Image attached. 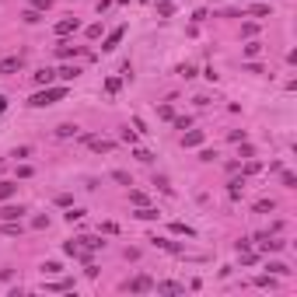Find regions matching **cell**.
Wrapping results in <instances>:
<instances>
[{"label":"cell","instance_id":"obj_1","mask_svg":"<svg viewBox=\"0 0 297 297\" xmlns=\"http://www.w3.org/2000/svg\"><path fill=\"white\" fill-rule=\"evenodd\" d=\"M60 98H66V88L63 84H46L42 91H35L32 98H28V105H35V108H46V105H53V101H60Z\"/></svg>","mask_w":297,"mask_h":297},{"label":"cell","instance_id":"obj_2","mask_svg":"<svg viewBox=\"0 0 297 297\" xmlns=\"http://www.w3.org/2000/svg\"><path fill=\"white\" fill-rule=\"evenodd\" d=\"M126 290H133V294H147V290H154V280H151V276H133V280L126 283Z\"/></svg>","mask_w":297,"mask_h":297},{"label":"cell","instance_id":"obj_3","mask_svg":"<svg viewBox=\"0 0 297 297\" xmlns=\"http://www.w3.org/2000/svg\"><path fill=\"white\" fill-rule=\"evenodd\" d=\"M84 143L91 147V151H98V154H108V151H112V140H101V136H84Z\"/></svg>","mask_w":297,"mask_h":297},{"label":"cell","instance_id":"obj_4","mask_svg":"<svg viewBox=\"0 0 297 297\" xmlns=\"http://www.w3.org/2000/svg\"><path fill=\"white\" fill-rule=\"evenodd\" d=\"M77 28H81V21H77V18H63V21H56V28H53V32H56L60 39H63V35H70V32H77Z\"/></svg>","mask_w":297,"mask_h":297},{"label":"cell","instance_id":"obj_5","mask_svg":"<svg viewBox=\"0 0 297 297\" xmlns=\"http://www.w3.org/2000/svg\"><path fill=\"white\" fill-rule=\"evenodd\" d=\"M123 35H126V28H112V32L105 35V46H101V49H105V53H112V49L123 42Z\"/></svg>","mask_w":297,"mask_h":297},{"label":"cell","instance_id":"obj_6","mask_svg":"<svg viewBox=\"0 0 297 297\" xmlns=\"http://www.w3.org/2000/svg\"><path fill=\"white\" fill-rule=\"evenodd\" d=\"M255 241H259V248H263V252H280V248L287 245V241H280V238H269V234H259Z\"/></svg>","mask_w":297,"mask_h":297},{"label":"cell","instance_id":"obj_7","mask_svg":"<svg viewBox=\"0 0 297 297\" xmlns=\"http://www.w3.org/2000/svg\"><path fill=\"white\" fill-rule=\"evenodd\" d=\"M151 245H158V248H165V252H171V255H185V248H182L178 241H168V238H151Z\"/></svg>","mask_w":297,"mask_h":297},{"label":"cell","instance_id":"obj_8","mask_svg":"<svg viewBox=\"0 0 297 297\" xmlns=\"http://www.w3.org/2000/svg\"><path fill=\"white\" fill-rule=\"evenodd\" d=\"M32 81L39 84V88H46V84H53V81H56V70H49V66H46V70H39V73H32Z\"/></svg>","mask_w":297,"mask_h":297},{"label":"cell","instance_id":"obj_9","mask_svg":"<svg viewBox=\"0 0 297 297\" xmlns=\"http://www.w3.org/2000/svg\"><path fill=\"white\" fill-rule=\"evenodd\" d=\"M14 70H21V56H7V60H0V73H14Z\"/></svg>","mask_w":297,"mask_h":297},{"label":"cell","instance_id":"obj_10","mask_svg":"<svg viewBox=\"0 0 297 297\" xmlns=\"http://www.w3.org/2000/svg\"><path fill=\"white\" fill-rule=\"evenodd\" d=\"M77 53H81V46H73V42H60L56 46V56L60 60H70V56H77Z\"/></svg>","mask_w":297,"mask_h":297},{"label":"cell","instance_id":"obj_11","mask_svg":"<svg viewBox=\"0 0 297 297\" xmlns=\"http://www.w3.org/2000/svg\"><path fill=\"white\" fill-rule=\"evenodd\" d=\"M182 290H185V287L175 283V280H161V283H158V294H182Z\"/></svg>","mask_w":297,"mask_h":297},{"label":"cell","instance_id":"obj_12","mask_svg":"<svg viewBox=\"0 0 297 297\" xmlns=\"http://www.w3.org/2000/svg\"><path fill=\"white\" fill-rule=\"evenodd\" d=\"M182 143H185V147H199V143H203V130H189V133L182 136Z\"/></svg>","mask_w":297,"mask_h":297},{"label":"cell","instance_id":"obj_13","mask_svg":"<svg viewBox=\"0 0 297 297\" xmlns=\"http://www.w3.org/2000/svg\"><path fill=\"white\" fill-rule=\"evenodd\" d=\"M280 182H283V189H297V175L287 168H280Z\"/></svg>","mask_w":297,"mask_h":297},{"label":"cell","instance_id":"obj_14","mask_svg":"<svg viewBox=\"0 0 297 297\" xmlns=\"http://www.w3.org/2000/svg\"><path fill=\"white\" fill-rule=\"evenodd\" d=\"M21 206H4V210H0V220H21Z\"/></svg>","mask_w":297,"mask_h":297},{"label":"cell","instance_id":"obj_15","mask_svg":"<svg viewBox=\"0 0 297 297\" xmlns=\"http://www.w3.org/2000/svg\"><path fill=\"white\" fill-rule=\"evenodd\" d=\"M77 241H81V248H88V252H95V248H101V245H105L101 238H91V234H84V238H77Z\"/></svg>","mask_w":297,"mask_h":297},{"label":"cell","instance_id":"obj_16","mask_svg":"<svg viewBox=\"0 0 297 297\" xmlns=\"http://www.w3.org/2000/svg\"><path fill=\"white\" fill-rule=\"evenodd\" d=\"M241 189H245V182H241V178L228 182V196H231V199H241Z\"/></svg>","mask_w":297,"mask_h":297},{"label":"cell","instance_id":"obj_17","mask_svg":"<svg viewBox=\"0 0 297 297\" xmlns=\"http://www.w3.org/2000/svg\"><path fill=\"white\" fill-rule=\"evenodd\" d=\"M14 193H18V185H14V182H0V203H4V199H11Z\"/></svg>","mask_w":297,"mask_h":297},{"label":"cell","instance_id":"obj_18","mask_svg":"<svg viewBox=\"0 0 297 297\" xmlns=\"http://www.w3.org/2000/svg\"><path fill=\"white\" fill-rule=\"evenodd\" d=\"M56 136H60V140H66V136H77V126H73V123H63V126H56Z\"/></svg>","mask_w":297,"mask_h":297},{"label":"cell","instance_id":"obj_19","mask_svg":"<svg viewBox=\"0 0 297 297\" xmlns=\"http://www.w3.org/2000/svg\"><path fill=\"white\" fill-rule=\"evenodd\" d=\"M171 231H175V234H185V238H196V231H193L189 224H182V220H175V224H171Z\"/></svg>","mask_w":297,"mask_h":297},{"label":"cell","instance_id":"obj_20","mask_svg":"<svg viewBox=\"0 0 297 297\" xmlns=\"http://www.w3.org/2000/svg\"><path fill=\"white\" fill-rule=\"evenodd\" d=\"M0 234H7V238H14V234H21V224H18V220H7V224L0 228Z\"/></svg>","mask_w":297,"mask_h":297},{"label":"cell","instance_id":"obj_21","mask_svg":"<svg viewBox=\"0 0 297 297\" xmlns=\"http://www.w3.org/2000/svg\"><path fill=\"white\" fill-rule=\"evenodd\" d=\"M133 217H140V220H158V210H154V206H140Z\"/></svg>","mask_w":297,"mask_h":297},{"label":"cell","instance_id":"obj_22","mask_svg":"<svg viewBox=\"0 0 297 297\" xmlns=\"http://www.w3.org/2000/svg\"><path fill=\"white\" fill-rule=\"evenodd\" d=\"M77 73H81L77 66H63V70H56V77H60V81H73Z\"/></svg>","mask_w":297,"mask_h":297},{"label":"cell","instance_id":"obj_23","mask_svg":"<svg viewBox=\"0 0 297 297\" xmlns=\"http://www.w3.org/2000/svg\"><path fill=\"white\" fill-rule=\"evenodd\" d=\"M39 14H42V11H35V7H28V11H25L21 18H25V25H39V21H42Z\"/></svg>","mask_w":297,"mask_h":297},{"label":"cell","instance_id":"obj_24","mask_svg":"<svg viewBox=\"0 0 297 297\" xmlns=\"http://www.w3.org/2000/svg\"><path fill=\"white\" fill-rule=\"evenodd\" d=\"M273 210H276L273 199H259V203H255V213H273Z\"/></svg>","mask_w":297,"mask_h":297},{"label":"cell","instance_id":"obj_25","mask_svg":"<svg viewBox=\"0 0 297 297\" xmlns=\"http://www.w3.org/2000/svg\"><path fill=\"white\" fill-rule=\"evenodd\" d=\"M269 273H273V276H287L290 266H287V263H269Z\"/></svg>","mask_w":297,"mask_h":297},{"label":"cell","instance_id":"obj_26","mask_svg":"<svg viewBox=\"0 0 297 297\" xmlns=\"http://www.w3.org/2000/svg\"><path fill=\"white\" fill-rule=\"evenodd\" d=\"M133 158H136V161H143V165H151V161H154V154H151V151H143V147H136Z\"/></svg>","mask_w":297,"mask_h":297},{"label":"cell","instance_id":"obj_27","mask_svg":"<svg viewBox=\"0 0 297 297\" xmlns=\"http://www.w3.org/2000/svg\"><path fill=\"white\" fill-rule=\"evenodd\" d=\"M171 123H175V130H189V126H193V119H189V116H175Z\"/></svg>","mask_w":297,"mask_h":297},{"label":"cell","instance_id":"obj_28","mask_svg":"<svg viewBox=\"0 0 297 297\" xmlns=\"http://www.w3.org/2000/svg\"><path fill=\"white\" fill-rule=\"evenodd\" d=\"M178 73H182L185 81H189V77H196V66H193V63H182V66H178Z\"/></svg>","mask_w":297,"mask_h":297},{"label":"cell","instance_id":"obj_29","mask_svg":"<svg viewBox=\"0 0 297 297\" xmlns=\"http://www.w3.org/2000/svg\"><path fill=\"white\" fill-rule=\"evenodd\" d=\"M46 290H56V294H60V290H73V283H70V280H60V283H49Z\"/></svg>","mask_w":297,"mask_h":297},{"label":"cell","instance_id":"obj_30","mask_svg":"<svg viewBox=\"0 0 297 297\" xmlns=\"http://www.w3.org/2000/svg\"><path fill=\"white\" fill-rule=\"evenodd\" d=\"M119 88H123V84H119V77H108V81H105V91H108V95H116Z\"/></svg>","mask_w":297,"mask_h":297},{"label":"cell","instance_id":"obj_31","mask_svg":"<svg viewBox=\"0 0 297 297\" xmlns=\"http://www.w3.org/2000/svg\"><path fill=\"white\" fill-rule=\"evenodd\" d=\"M63 252H66V255H73V259H77V255H81V245H77V241H66V245H63Z\"/></svg>","mask_w":297,"mask_h":297},{"label":"cell","instance_id":"obj_32","mask_svg":"<svg viewBox=\"0 0 297 297\" xmlns=\"http://www.w3.org/2000/svg\"><path fill=\"white\" fill-rule=\"evenodd\" d=\"M255 32H259V25H252V21L241 25V35H245V39H255Z\"/></svg>","mask_w":297,"mask_h":297},{"label":"cell","instance_id":"obj_33","mask_svg":"<svg viewBox=\"0 0 297 297\" xmlns=\"http://www.w3.org/2000/svg\"><path fill=\"white\" fill-rule=\"evenodd\" d=\"M228 140H231V143H245V130H231Z\"/></svg>","mask_w":297,"mask_h":297},{"label":"cell","instance_id":"obj_34","mask_svg":"<svg viewBox=\"0 0 297 297\" xmlns=\"http://www.w3.org/2000/svg\"><path fill=\"white\" fill-rule=\"evenodd\" d=\"M112 178H116V182H119V185H133V178H130V175H126V171H112Z\"/></svg>","mask_w":297,"mask_h":297},{"label":"cell","instance_id":"obj_35","mask_svg":"<svg viewBox=\"0 0 297 297\" xmlns=\"http://www.w3.org/2000/svg\"><path fill=\"white\" fill-rule=\"evenodd\" d=\"M130 203H136V206H147V196H143V193H136V189H133V193H130Z\"/></svg>","mask_w":297,"mask_h":297},{"label":"cell","instance_id":"obj_36","mask_svg":"<svg viewBox=\"0 0 297 297\" xmlns=\"http://www.w3.org/2000/svg\"><path fill=\"white\" fill-rule=\"evenodd\" d=\"M154 185H158L161 193H168V196H171V185H168V178H165V175H161V178H154Z\"/></svg>","mask_w":297,"mask_h":297},{"label":"cell","instance_id":"obj_37","mask_svg":"<svg viewBox=\"0 0 297 297\" xmlns=\"http://www.w3.org/2000/svg\"><path fill=\"white\" fill-rule=\"evenodd\" d=\"M255 287H276L273 276H255Z\"/></svg>","mask_w":297,"mask_h":297},{"label":"cell","instance_id":"obj_38","mask_svg":"<svg viewBox=\"0 0 297 297\" xmlns=\"http://www.w3.org/2000/svg\"><path fill=\"white\" fill-rule=\"evenodd\" d=\"M259 49H263V46H259V42H248V46H245V56L252 60V56H259Z\"/></svg>","mask_w":297,"mask_h":297},{"label":"cell","instance_id":"obj_39","mask_svg":"<svg viewBox=\"0 0 297 297\" xmlns=\"http://www.w3.org/2000/svg\"><path fill=\"white\" fill-rule=\"evenodd\" d=\"M101 231H105V234H119V224H112V220H105V224H101Z\"/></svg>","mask_w":297,"mask_h":297},{"label":"cell","instance_id":"obj_40","mask_svg":"<svg viewBox=\"0 0 297 297\" xmlns=\"http://www.w3.org/2000/svg\"><path fill=\"white\" fill-rule=\"evenodd\" d=\"M161 119H168V123L175 119V108H171V105H161Z\"/></svg>","mask_w":297,"mask_h":297},{"label":"cell","instance_id":"obj_41","mask_svg":"<svg viewBox=\"0 0 297 297\" xmlns=\"http://www.w3.org/2000/svg\"><path fill=\"white\" fill-rule=\"evenodd\" d=\"M32 7H35V11H49V7H53V0H35Z\"/></svg>","mask_w":297,"mask_h":297},{"label":"cell","instance_id":"obj_42","mask_svg":"<svg viewBox=\"0 0 297 297\" xmlns=\"http://www.w3.org/2000/svg\"><path fill=\"white\" fill-rule=\"evenodd\" d=\"M171 11H175V7H171V4H168V0H165V4H158V14H161V18H168V14H171Z\"/></svg>","mask_w":297,"mask_h":297},{"label":"cell","instance_id":"obj_43","mask_svg":"<svg viewBox=\"0 0 297 297\" xmlns=\"http://www.w3.org/2000/svg\"><path fill=\"white\" fill-rule=\"evenodd\" d=\"M252 14H259V18H266V14H269V7H266V4H255V7H252Z\"/></svg>","mask_w":297,"mask_h":297},{"label":"cell","instance_id":"obj_44","mask_svg":"<svg viewBox=\"0 0 297 297\" xmlns=\"http://www.w3.org/2000/svg\"><path fill=\"white\" fill-rule=\"evenodd\" d=\"M4 108H7V98H4V95H0V112H4Z\"/></svg>","mask_w":297,"mask_h":297}]
</instances>
